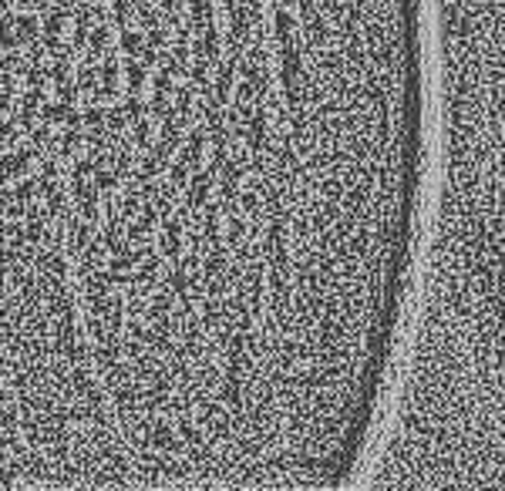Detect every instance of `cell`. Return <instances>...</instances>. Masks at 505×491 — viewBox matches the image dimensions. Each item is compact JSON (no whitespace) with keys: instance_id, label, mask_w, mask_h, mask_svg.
Listing matches in <instances>:
<instances>
[{"instance_id":"obj_1","label":"cell","mask_w":505,"mask_h":491,"mask_svg":"<svg viewBox=\"0 0 505 491\" xmlns=\"http://www.w3.org/2000/svg\"><path fill=\"white\" fill-rule=\"evenodd\" d=\"M172 81H175L172 68H166V71H158V75H155V84H152V108H149L155 118L168 111V101H172Z\"/></svg>"},{"instance_id":"obj_9","label":"cell","mask_w":505,"mask_h":491,"mask_svg":"<svg viewBox=\"0 0 505 491\" xmlns=\"http://www.w3.org/2000/svg\"><path fill=\"white\" fill-rule=\"evenodd\" d=\"M132 7H135L132 0H115V24H118V27H128V24H132V14H135Z\"/></svg>"},{"instance_id":"obj_7","label":"cell","mask_w":505,"mask_h":491,"mask_svg":"<svg viewBox=\"0 0 505 491\" xmlns=\"http://www.w3.org/2000/svg\"><path fill=\"white\" fill-rule=\"evenodd\" d=\"M142 47H145L142 31H135V27H122V51L125 54H128V58H135V54H142Z\"/></svg>"},{"instance_id":"obj_8","label":"cell","mask_w":505,"mask_h":491,"mask_svg":"<svg viewBox=\"0 0 505 491\" xmlns=\"http://www.w3.org/2000/svg\"><path fill=\"white\" fill-rule=\"evenodd\" d=\"M105 47H108V24L98 20V27H94V34H92V58L105 54Z\"/></svg>"},{"instance_id":"obj_10","label":"cell","mask_w":505,"mask_h":491,"mask_svg":"<svg viewBox=\"0 0 505 491\" xmlns=\"http://www.w3.org/2000/svg\"><path fill=\"white\" fill-rule=\"evenodd\" d=\"M4 108H11V91H0V111Z\"/></svg>"},{"instance_id":"obj_6","label":"cell","mask_w":505,"mask_h":491,"mask_svg":"<svg viewBox=\"0 0 505 491\" xmlns=\"http://www.w3.org/2000/svg\"><path fill=\"white\" fill-rule=\"evenodd\" d=\"M41 115H44V122H47V125H61V122H71L77 111H75L71 105H64L61 98H58L54 105H44V111H41Z\"/></svg>"},{"instance_id":"obj_11","label":"cell","mask_w":505,"mask_h":491,"mask_svg":"<svg viewBox=\"0 0 505 491\" xmlns=\"http://www.w3.org/2000/svg\"><path fill=\"white\" fill-rule=\"evenodd\" d=\"M135 7L142 11V7H152V0H135Z\"/></svg>"},{"instance_id":"obj_3","label":"cell","mask_w":505,"mask_h":491,"mask_svg":"<svg viewBox=\"0 0 505 491\" xmlns=\"http://www.w3.org/2000/svg\"><path fill=\"white\" fill-rule=\"evenodd\" d=\"M162 253H166L168 260H179V253H182V222H168L166 232H162Z\"/></svg>"},{"instance_id":"obj_4","label":"cell","mask_w":505,"mask_h":491,"mask_svg":"<svg viewBox=\"0 0 505 491\" xmlns=\"http://www.w3.org/2000/svg\"><path fill=\"white\" fill-rule=\"evenodd\" d=\"M14 31H17V44H34L37 41V17L34 14L14 17Z\"/></svg>"},{"instance_id":"obj_5","label":"cell","mask_w":505,"mask_h":491,"mask_svg":"<svg viewBox=\"0 0 505 491\" xmlns=\"http://www.w3.org/2000/svg\"><path fill=\"white\" fill-rule=\"evenodd\" d=\"M125 84H128V94H142V88H145V75H149V68L138 61H128L125 64Z\"/></svg>"},{"instance_id":"obj_2","label":"cell","mask_w":505,"mask_h":491,"mask_svg":"<svg viewBox=\"0 0 505 491\" xmlns=\"http://www.w3.org/2000/svg\"><path fill=\"white\" fill-rule=\"evenodd\" d=\"M122 91V68L115 61H105L101 68V88H98V98H115Z\"/></svg>"}]
</instances>
